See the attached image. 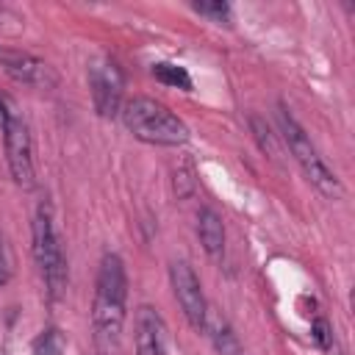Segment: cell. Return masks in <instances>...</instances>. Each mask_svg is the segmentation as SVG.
Instances as JSON below:
<instances>
[{"instance_id":"obj_13","label":"cell","mask_w":355,"mask_h":355,"mask_svg":"<svg viewBox=\"0 0 355 355\" xmlns=\"http://www.w3.org/2000/svg\"><path fill=\"white\" fill-rule=\"evenodd\" d=\"M250 130H252V139L258 141L261 153H266L269 158H280V147H277V139L272 133V128L266 125V119L261 114H250Z\"/></svg>"},{"instance_id":"obj_8","label":"cell","mask_w":355,"mask_h":355,"mask_svg":"<svg viewBox=\"0 0 355 355\" xmlns=\"http://www.w3.org/2000/svg\"><path fill=\"white\" fill-rule=\"evenodd\" d=\"M0 67H3V72H6L11 80H17V83H22V86L53 89V86L58 83L55 69H53L44 58H39V55H33V53H28V50L0 47Z\"/></svg>"},{"instance_id":"obj_11","label":"cell","mask_w":355,"mask_h":355,"mask_svg":"<svg viewBox=\"0 0 355 355\" xmlns=\"http://www.w3.org/2000/svg\"><path fill=\"white\" fill-rule=\"evenodd\" d=\"M197 236H200L202 250L211 258H222V252H225V222L208 205H202L197 211Z\"/></svg>"},{"instance_id":"obj_15","label":"cell","mask_w":355,"mask_h":355,"mask_svg":"<svg viewBox=\"0 0 355 355\" xmlns=\"http://www.w3.org/2000/svg\"><path fill=\"white\" fill-rule=\"evenodd\" d=\"M191 8L197 14H202V17H208L216 25H230V17H233L230 3H222V0H214V3H191Z\"/></svg>"},{"instance_id":"obj_14","label":"cell","mask_w":355,"mask_h":355,"mask_svg":"<svg viewBox=\"0 0 355 355\" xmlns=\"http://www.w3.org/2000/svg\"><path fill=\"white\" fill-rule=\"evenodd\" d=\"M64 336L55 327L42 330V336L33 341V355H64Z\"/></svg>"},{"instance_id":"obj_10","label":"cell","mask_w":355,"mask_h":355,"mask_svg":"<svg viewBox=\"0 0 355 355\" xmlns=\"http://www.w3.org/2000/svg\"><path fill=\"white\" fill-rule=\"evenodd\" d=\"M202 333L211 338V344H214V349H216L219 355H244V347H241V341H239L233 324H230L216 308H211V305H208V313H205Z\"/></svg>"},{"instance_id":"obj_5","label":"cell","mask_w":355,"mask_h":355,"mask_svg":"<svg viewBox=\"0 0 355 355\" xmlns=\"http://www.w3.org/2000/svg\"><path fill=\"white\" fill-rule=\"evenodd\" d=\"M3 147H6V164L19 189L36 186V166H33V139L28 130V122L14 111L3 122Z\"/></svg>"},{"instance_id":"obj_2","label":"cell","mask_w":355,"mask_h":355,"mask_svg":"<svg viewBox=\"0 0 355 355\" xmlns=\"http://www.w3.org/2000/svg\"><path fill=\"white\" fill-rule=\"evenodd\" d=\"M128 133H133V139L144 141V144H155V147H180L189 141V125L169 111L164 103H158L155 97L147 94H133L122 103L119 111Z\"/></svg>"},{"instance_id":"obj_18","label":"cell","mask_w":355,"mask_h":355,"mask_svg":"<svg viewBox=\"0 0 355 355\" xmlns=\"http://www.w3.org/2000/svg\"><path fill=\"white\" fill-rule=\"evenodd\" d=\"M11 114H14V108H11L8 97H6V94H0V128H3V122H6Z\"/></svg>"},{"instance_id":"obj_9","label":"cell","mask_w":355,"mask_h":355,"mask_svg":"<svg viewBox=\"0 0 355 355\" xmlns=\"http://www.w3.org/2000/svg\"><path fill=\"white\" fill-rule=\"evenodd\" d=\"M133 327H136L133 333L136 355H166V327L153 305H139Z\"/></svg>"},{"instance_id":"obj_1","label":"cell","mask_w":355,"mask_h":355,"mask_svg":"<svg viewBox=\"0 0 355 355\" xmlns=\"http://www.w3.org/2000/svg\"><path fill=\"white\" fill-rule=\"evenodd\" d=\"M125 319H128L125 261L116 252H105L100 258V269L94 280V300H92V330H94V344L103 355L116 349Z\"/></svg>"},{"instance_id":"obj_3","label":"cell","mask_w":355,"mask_h":355,"mask_svg":"<svg viewBox=\"0 0 355 355\" xmlns=\"http://www.w3.org/2000/svg\"><path fill=\"white\" fill-rule=\"evenodd\" d=\"M31 236H33V258H36L39 275L44 280V291H47L50 302H55V300H61V294L67 288V255L61 247V236L55 230L50 200H42L36 205Z\"/></svg>"},{"instance_id":"obj_7","label":"cell","mask_w":355,"mask_h":355,"mask_svg":"<svg viewBox=\"0 0 355 355\" xmlns=\"http://www.w3.org/2000/svg\"><path fill=\"white\" fill-rule=\"evenodd\" d=\"M169 283H172V294H175L186 322L194 330H202L205 313H208V300H205L202 283L194 275V269L186 261H172L169 263Z\"/></svg>"},{"instance_id":"obj_4","label":"cell","mask_w":355,"mask_h":355,"mask_svg":"<svg viewBox=\"0 0 355 355\" xmlns=\"http://www.w3.org/2000/svg\"><path fill=\"white\" fill-rule=\"evenodd\" d=\"M277 125H280V133H283V141H286L291 158L300 164L302 175L313 183V189H316L319 194H324L327 200H338V197L344 194L341 180H338L336 172L322 161V155H319V150L313 147L311 136L305 133V128L294 119V114H291L283 103H277Z\"/></svg>"},{"instance_id":"obj_16","label":"cell","mask_w":355,"mask_h":355,"mask_svg":"<svg viewBox=\"0 0 355 355\" xmlns=\"http://www.w3.org/2000/svg\"><path fill=\"white\" fill-rule=\"evenodd\" d=\"M311 333H313V341H316L322 349H330V341H333V336H330V324H327V319L316 316V319L311 322Z\"/></svg>"},{"instance_id":"obj_6","label":"cell","mask_w":355,"mask_h":355,"mask_svg":"<svg viewBox=\"0 0 355 355\" xmlns=\"http://www.w3.org/2000/svg\"><path fill=\"white\" fill-rule=\"evenodd\" d=\"M89 92L97 116L114 119L125 103V75L114 58H94L89 64Z\"/></svg>"},{"instance_id":"obj_19","label":"cell","mask_w":355,"mask_h":355,"mask_svg":"<svg viewBox=\"0 0 355 355\" xmlns=\"http://www.w3.org/2000/svg\"><path fill=\"white\" fill-rule=\"evenodd\" d=\"M6 17H8V8H6V6H0V28H3V22H6Z\"/></svg>"},{"instance_id":"obj_12","label":"cell","mask_w":355,"mask_h":355,"mask_svg":"<svg viewBox=\"0 0 355 355\" xmlns=\"http://www.w3.org/2000/svg\"><path fill=\"white\" fill-rule=\"evenodd\" d=\"M153 78L164 86H172V89H180V92H191V75L186 72V67L180 64H172V61H158L153 64Z\"/></svg>"},{"instance_id":"obj_17","label":"cell","mask_w":355,"mask_h":355,"mask_svg":"<svg viewBox=\"0 0 355 355\" xmlns=\"http://www.w3.org/2000/svg\"><path fill=\"white\" fill-rule=\"evenodd\" d=\"M11 280V258H8V244L6 236L0 230V286H6Z\"/></svg>"}]
</instances>
